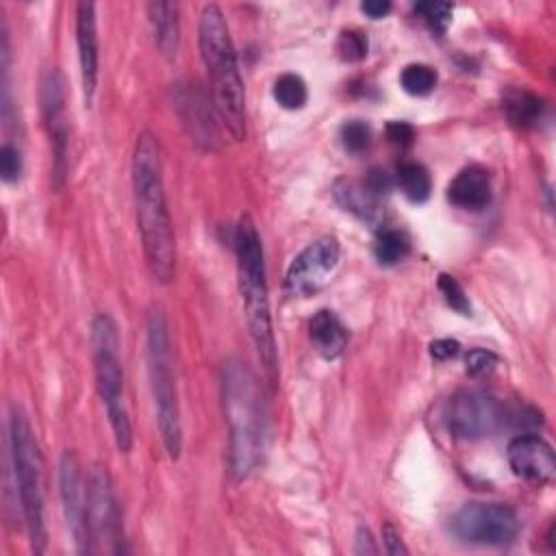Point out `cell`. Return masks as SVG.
Returning <instances> with one entry per match:
<instances>
[{"mask_svg":"<svg viewBox=\"0 0 556 556\" xmlns=\"http://www.w3.org/2000/svg\"><path fill=\"white\" fill-rule=\"evenodd\" d=\"M22 174V154L13 143H2L0 148V176L4 182H15Z\"/></svg>","mask_w":556,"mask_h":556,"instance_id":"29","label":"cell"},{"mask_svg":"<svg viewBox=\"0 0 556 556\" xmlns=\"http://www.w3.org/2000/svg\"><path fill=\"white\" fill-rule=\"evenodd\" d=\"M452 534L471 545H508L519 534L517 513L497 502H469L460 506L452 521Z\"/></svg>","mask_w":556,"mask_h":556,"instance_id":"8","label":"cell"},{"mask_svg":"<svg viewBox=\"0 0 556 556\" xmlns=\"http://www.w3.org/2000/svg\"><path fill=\"white\" fill-rule=\"evenodd\" d=\"M469 376H486L497 367V356L489 350H471L465 358Z\"/></svg>","mask_w":556,"mask_h":556,"instance_id":"30","label":"cell"},{"mask_svg":"<svg viewBox=\"0 0 556 556\" xmlns=\"http://www.w3.org/2000/svg\"><path fill=\"white\" fill-rule=\"evenodd\" d=\"M200 59L208 76L211 104L226 132L241 141L245 137V91L226 17L217 4H206L198 22Z\"/></svg>","mask_w":556,"mask_h":556,"instance_id":"3","label":"cell"},{"mask_svg":"<svg viewBox=\"0 0 556 556\" xmlns=\"http://www.w3.org/2000/svg\"><path fill=\"white\" fill-rule=\"evenodd\" d=\"M361 11L365 15H369L371 20H380L391 11V2H387V0H367V2H361Z\"/></svg>","mask_w":556,"mask_h":556,"instance_id":"35","label":"cell"},{"mask_svg":"<svg viewBox=\"0 0 556 556\" xmlns=\"http://www.w3.org/2000/svg\"><path fill=\"white\" fill-rule=\"evenodd\" d=\"M493 195L491 176L480 165L463 167L447 185V200L463 211H482Z\"/></svg>","mask_w":556,"mask_h":556,"instance_id":"16","label":"cell"},{"mask_svg":"<svg viewBox=\"0 0 556 556\" xmlns=\"http://www.w3.org/2000/svg\"><path fill=\"white\" fill-rule=\"evenodd\" d=\"M376 195H380L382 198V193H387L389 189H391V176L384 172V169H378V167H374L369 174H367V178L363 180Z\"/></svg>","mask_w":556,"mask_h":556,"instance_id":"34","label":"cell"},{"mask_svg":"<svg viewBox=\"0 0 556 556\" xmlns=\"http://www.w3.org/2000/svg\"><path fill=\"white\" fill-rule=\"evenodd\" d=\"M130 180L148 271L154 280L169 282L176 274V239L165 198L159 141L148 130H143L135 141Z\"/></svg>","mask_w":556,"mask_h":556,"instance_id":"1","label":"cell"},{"mask_svg":"<svg viewBox=\"0 0 556 556\" xmlns=\"http://www.w3.org/2000/svg\"><path fill=\"white\" fill-rule=\"evenodd\" d=\"M395 182L404 193V198L415 204H421L430 198V191H432L430 172L417 161H402L395 167Z\"/></svg>","mask_w":556,"mask_h":556,"instance_id":"20","label":"cell"},{"mask_svg":"<svg viewBox=\"0 0 556 556\" xmlns=\"http://www.w3.org/2000/svg\"><path fill=\"white\" fill-rule=\"evenodd\" d=\"M413 137H415V130L410 124L406 122H391L387 124V139L393 143V146H410L413 143Z\"/></svg>","mask_w":556,"mask_h":556,"instance_id":"31","label":"cell"},{"mask_svg":"<svg viewBox=\"0 0 556 556\" xmlns=\"http://www.w3.org/2000/svg\"><path fill=\"white\" fill-rule=\"evenodd\" d=\"M334 200L341 204L343 211L356 215L361 222L369 226H378L384 217L380 195H376L365 182L339 180L334 185Z\"/></svg>","mask_w":556,"mask_h":556,"instance_id":"17","label":"cell"},{"mask_svg":"<svg viewBox=\"0 0 556 556\" xmlns=\"http://www.w3.org/2000/svg\"><path fill=\"white\" fill-rule=\"evenodd\" d=\"M308 337L319 356L326 361H332L341 356L345 343H348V328L339 319V315L330 308H321L313 315L308 324Z\"/></svg>","mask_w":556,"mask_h":556,"instance_id":"18","label":"cell"},{"mask_svg":"<svg viewBox=\"0 0 556 556\" xmlns=\"http://www.w3.org/2000/svg\"><path fill=\"white\" fill-rule=\"evenodd\" d=\"M9 454L20 493L22 519L35 554L46 549V521H43V460L26 413L13 404L9 415Z\"/></svg>","mask_w":556,"mask_h":556,"instance_id":"5","label":"cell"},{"mask_svg":"<svg viewBox=\"0 0 556 556\" xmlns=\"http://www.w3.org/2000/svg\"><path fill=\"white\" fill-rule=\"evenodd\" d=\"M148 24L152 30L154 46L165 59H174L180 43V22L178 4L174 2H150L148 4Z\"/></svg>","mask_w":556,"mask_h":556,"instance_id":"19","label":"cell"},{"mask_svg":"<svg viewBox=\"0 0 556 556\" xmlns=\"http://www.w3.org/2000/svg\"><path fill=\"white\" fill-rule=\"evenodd\" d=\"M91 345H93V371L96 387L102 397L106 417L111 421V430L119 452H128L132 447V428L124 406V369L119 363V339L115 321L100 313L91 326Z\"/></svg>","mask_w":556,"mask_h":556,"instance_id":"7","label":"cell"},{"mask_svg":"<svg viewBox=\"0 0 556 556\" xmlns=\"http://www.w3.org/2000/svg\"><path fill=\"white\" fill-rule=\"evenodd\" d=\"M41 113L50 137L54 156V178L65 176L67 156V122H65V83L56 67L48 70L41 78Z\"/></svg>","mask_w":556,"mask_h":556,"instance_id":"13","label":"cell"},{"mask_svg":"<svg viewBox=\"0 0 556 556\" xmlns=\"http://www.w3.org/2000/svg\"><path fill=\"white\" fill-rule=\"evenodd\" d=\"M87 530L91 552H122V517L115 500L113 482L102 465H93L87 473Z\"/></svg>","mask_w":556,"mask_h":556,"instance_id":"9","label":"cell"},{"mask_svg":"<svg viewBox=\"0 0 556 556\" xmlns=\"http://www.w3.org/2000/svg\"><path fill=\"white\" fill-rule=\"evenodd\" d=\"M415 13L426 22L432 33L443 35L452 22L454 7L450 2H417Z\"/></svg>","mask_w":556,"mask_h":556,"instance_id":"25","label":"cell"},{"mask_svg":"<svg viewBox=\"0 0 556 556\" xmlns=\"http://www.w3.org/2000/svg\"><path fill=\"white\" fill-rule=\"evenodd\" d=\"M235 254H237L239 293L245 311L250 339L254 343L258 363L263 365L267 378H276L278 350H276V337L271 326L265 254H263L258 230L250 215H241L235 228Z\"/></svg>","mask_w":556,"mask_h":556,"instance_id":"4","label":"cell"},{"mask_svg":"<svg viewBox=\"0 0 556 556\" xmlns=\"http://www.w3.org/2000/svg\"><path fill=\"white\" fill-rule=\"evenodd\" d=\"M508 465L515 476L528 482H549L556 473V456L552 445L539 434H519L508 443Z\"/></svg>","mask_w":556,"mask_h":556,"instance_id":"14","label":"cell"},{"mask_svg":"<svg viewBox=\"0 0 556 556\" xmlns=\"http://www.w3.org/2000/svg\"><path fill=\"white\" fill-rule=\"evenodd\" d=\"M339 139H341V146L348 152L358 154V152L369 148V143H371V128L363 119H350V122H345L341 126Z\"/></svg>","mask_w":556,"mask_h":556,"instance_id":"26","label":"cell"},{"mask_svg":"<svg viewBox=\"0 0 556 556\" xmlns=\"http://www.w3.org/2000/svg\"><path fill=\"white\" fill-rule=\"evenodd\" d=\"M271 96L274 100L287 109V111H298L306 104L308 100V89H306V83L302 80V76L298 74H280L276 80H274V87H271Z\"/></svg>","mask_w":556,"mask_h":556,"instance_id":"22","label":"cell"},{"mask_svg":"<svg viewBox=\"0 0 556 556\" xmlns=\"http://www.w3.org/2000/svg\"><path fill=\"white\" fill-rule=\"evenodd\" d=\"M354 552L356 554H378V547H376V543L371 539V532L367 528H358Z\"/></svg>","mask_w":556,"mask_h":556,"instance_id":"36","label":"cell"},{"mask_svg":"<svg viewBox=\"0 0 556 556\" xmlns=\"http://www.w3.org/2000/svg\"><path fill=\"white\" fill-rule=\"evenodd\" d=\"M222 400L228 421V471L241 482L263 460L267 413L254 374L239 361H228L222 369Z\"/></svg>","mask_w":556,"mask_h":556,"instance_id":"2","label":"cell"},{"mask_svg":"<svg viewBox=\"0 0 556 556\" xmlns=\"http://www.w3.org/2000/svg\"><path fill=\"white\" fill-rule=\"evenodd\" d=\"M447 430L463 441L491 437L506 419L502 404L482 389H463L454 393L443 410Z\"/></svg>","mask_w":556,"mask_h":556,"instance_id":"10","label":"cell"},{"mask_svg":"<svg viewBox=\"0 0 556 556\" xmlns=\"http://www.w3.org/2000/svg\"><path fill=\"white\" fill-rule=\"evenodd\" d=\"M439 291L443 293L445 302L458 311L460 315H469L471 313V304H469V298L465 293V289L458 285V280L454 276H447V274H441L439 276Z\"/></svg>","mask_w":556,"mask_h":556,"instance_id":"28","label":"cell"},{"mask_svg":"<svg viewBox=\"0 0 556 556\" xmlns=\"http://www.w3.org/2000/svg\"><path fill=\"white\" fill-rule=\"evenodd\" d=\"M146 352H148V376L156 408L159 432L163 447L172 460L180 456L182 450V426L176 397V382L172 374V350L167 319L159 306H152L146 319Z\"/></svg>","mask_w":556,"mask_h":556,"instance_id":"6","label":"cell"},{"mask_svg":"<svg viewBox=\"0 0 556 556\" xmlns=\"http://www.w3.org/2000/svg\"><path fill=\"white\" fill-rule=\"evenodd\" d=\"M504 113L508 117L510 124L515 126H532L543 111V104L539 100V96H534L528 89H508L504 100H502Z\"/></svg>","mask_w":556,"mask_h":556,"instance_id":"21","label":"cell"},{"mask_svg":"<svg viewBox=\"0 0 556 556\" xmlns=\"http://www.w3.org/2000/svg\"><path fill=\"white\" fill-rule=\"evenodd\" d=\"M367 50H369V43L361 30H343L337 39V52L343 61H350V63L363 61L367 56Z\"/></svg>","mask_w":556,"mask_h":556,"instance_id":"27","label":"cell"},{"mask_svg":"<svg viewBox=\"0 0 556 556\" xmlns=\"http://www.w3.org/2000/svg\"><path fill=\"white\" fill-rule=\"evenodd\" d=\"M382 543H384V549L389 552V554H393V556H397V554H408V549H406V545L402 543V536H400V532L393 528V523H384V528H382Z\"/></svg>","mask_w":556,"mask_h":556,"instance_id":"33","label":"cell"},{"mask_svg":"<svg viewBox=\"0 0 556 556\" xmlns=\"http://www.w3.org/2000/svg\"><path fill=\"white\" fill-rule=\"evenodd\" d=\"M341 248L334 237H319L308 243L289 265L285 287L295 298L315 295L326 287L339 265Z\"/></svg>","mask_w":556,"mask_h":556,"instance_id":"11","label":"cell"},{"mask_svg":"<svg viewBox=\"0 0 556 556\" xmlns=\"http://www.w3.org/2000/svg\"><path fill=\"white\" fill-rule=\"evenodd\" d=\"M410 250L408 237L402 230L395 228H384L378 232L376 243H374V256L382 265H395L400 263Z\"/></svg>","mask_w":556,"mask_h":556,"instance_id":"23","label":"cell"},{"mask_svg":"<svg viewBox=\"0 0 556 556\" xmlns=\"http://www.w3.org/2000/svg\"><path fill=\"white\" fill-rule=\"evenodd\" d=\"M76 48L80 65V85L85 106L93 104L98 89V26H96V4L78 2L76 4Z\"/></svg>","mask_w":556,"mask_h":556,"instance_id":"15","label":"cell"},{"mask_svg":"<svg viewBox=\"0 0 556 556\" xmlns=\"http://www.w3.org/2000/svg\"><path fill=\"white\" fill-rule=\"evenodd\" d=\"M59 484L65 523L72 532L76 549L91 552L89 530H87V478L80 473V465L72 452H63L59 463Z\"/></svg>","mask_w":556,"mask_h":556,"instance_id":"12","label":"cell"},{"mask_svg":"<svg viewBox=\"0 0 556 556\" xmlns=\"http://www.w3.org/2000/svg\"><path fill=\"white\" fill-rule=\"evenodd\" d=\"M460 352V343L456 339H437L430 343V356L434 361H450Z\"/></svg>","mask_w":556,"mask_h":556,"instance_id":"32","label":"cell"},{"mask_svg":"<svg viewBox=\"0 0 556 556\" xmlns=\"http://www.w3.org/2000/svg\"><path fill=\"white\" fill-rule=\"evenodd\" d=\"M437 72L426 63H408L400 72V87L410 96H428L437 87Z\"/></svg>","mask_w":556,"mask_h":556,"instance_id":"24","label":"cell"}]
</instances>
